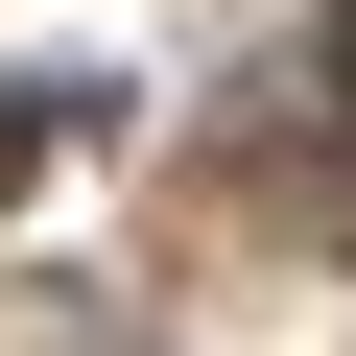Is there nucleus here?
<instances>
[{
  "label": "nucleus",
  "mask_w": 356,
  "mask_h": 356,
  "mask_svg": "<svg viewBox=\"0 0 356 356\" xmlns=\"http://www.w3.org/2000/svg\"><path fill=\"white\" fill-rule=\"evenodd\" d=\"M72 119H95V72H72V95H0V191H24V166H48Z\"/></svg>",
  "instance_id": "f257e3e1"
},
{
  "label": "nucleus",
  "mask_w": 356,
  "mask_h": 356,
  "mask_svg": "<svg viewBox=\"0 0 356 356\" xmlns=\"http://www.w3.org/2000/svg\"><path fill=\"white\" fill-rule=\"evenodd\" d=\"M332 95H356V24H332Z\"/></svg>",
  "instance_id": "f03ea898"
}]
</instances>
